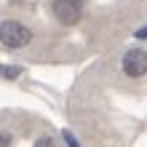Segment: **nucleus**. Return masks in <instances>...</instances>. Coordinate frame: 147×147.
<instances>
[{"label": "nucleus", "mask_w": 147, "mask_h": 147, "mask_svg": "<svg viewBox=\"0 0 147 147\" xmlns=\"http://www.w3.org/2000/svg\"><path fill=\"white\" fill-rule=\"evenodd\" d=\"M136 38H139V40H147V27H142V30H136Z\"/></svg>", "instance_id": "obj_7"}, {"label": "nucleus", "mask_w": 147, "mask_h": 147, "mask_svg": "<svg viewBox=\"0 0 147 147\" xmlns=\"http://www.w3.org/2000/svg\"><path fill=\"white\" fill-rule=\"evenodd\" d=\"M35 147H54V139H51V136H40L35 142Z\"/></svg>", "instance_id": "obj_4"}, {"label": "nucleus", "mask_w": 147, "mask_h": 147, "mask_svg": "<svg viewBox=\"0 0 147 147\" xmlns=\"http://www.w3.org/2000/svg\"><path fill=\"white\" fill-rule=\"evenodd\" d=\"M64 142L70 144V147H80V144H78V139H75V136H72L70 131H64Z\"/></svg>", "instance_id": "obj_5"}, {"label": "nucleus", "mask_w": 147, "mask_h": 147, "mask_svg": "<svg viewBox=\"0 0 147 147\" xmlns=\"http://www.w3.org/2000/svg\"><path fill=\"white\" fill-rule=\"evenodd\" d=\"M3 75H5V78H16V75H19V67H5Z\"/></svg>", "instance_id": "obj_6"}, {"label": "nucleus", "mask_w": 147, "mask_h": 147, "mask_svg": "<svg viewBox=\"0 0 147 147\" xmlns=\"http://www.w3.org/2000/svg\"><path fill=\"white\" fill-rule=\"evenodd\" d=\"M0 38H3L5 48H22L30 43V30L19 22H3V30H0Z\"/></svg>", "instance_id": "obj_1"}, {"label": "nucleus", "mask_w": 147, "mask_h": 147, "mask_svg": "<svg viewBox=\"0 0 147 147\" xmlns=\"http://www.w3.org/2000/svg\"><path fill=\"white\" fill-rule=\"evenodd\" d=\"M54 13L62 24H78L83 16L80 0H54Z\"/></svg>", "instance_id": "obj_2"}, {"label": "nucleus", "mask_w": 147, "mask_h": 147, "mask_svg": "<svg viewBox=\"0 0 147 147\" xmlns=\"http://www.w3.org/2000/svg\"><path fill=\"white\" fill-rule=\"evenodd\" d=\"M123 72L128 78H142L147 72V51L142 48H131L123 56Z\"/></svg>", "instance_id": "obj_3"}]
</instances>
